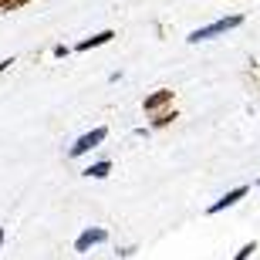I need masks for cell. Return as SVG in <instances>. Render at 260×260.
Returning a JSON list of instances; mask_svg holds the SVG:
<instances>
[{
  "label": "cell",
  "mask_w": 260,
  "mask_h": 260,
  "mask_svg": "<svg viewBox=\"0 0 260 260\" xmlns=\"http://www.w3.org/2000/svg\"><path fill=\"white\" fill-rule=\"evenodd\" d=\"M243 24V14H230V17H220L213 20V24H206V27H196L193 34H189V44H200V41H213V38H223V34H230V30H237Z\"/></svg>",
  "instance_id": "6da1fadb"
},
{
  "label": "cell",
  "mask_w": 260,
  "mask_h": 260,
  "mask_svg": "<svg viewBox=\"0 0 260 260\" xmlns=\"http://www.w3.org/2000/svg\"><path fill=\"white\" fill-rule=\"evenodd\" d=\"M105 135H108V128H91V132H85L81 135V139H78L75 145H71V149H68V155H71V159H78V155H85V152H91V149H95V145H102L105 142Z\"/></svg>",
  "instance_id": "7a4b0ae2"
},
{
  "label": "cell",
  "mask_w": 260,
  "mask_h": 260,
  "mask_svg": "<svg viewBox=\"0 0 260 260\" xmlns=\"http://www.w3.org/2000/svg\"><path fill=\"white\" fill-rule=\"evenodd\" d=\"M247 193H250V186H237V189H230L226 196H220V200H216L210 210H206V216H216V213H223V210H230V206H237V203H240Z\"/></svg>",
  "instance_id": "3957f363"
},
{
  "label": "cell",
  "mask_w": 260,
  "mask_h": 260,
  "mask_svg": "<svg viewBox=\"0 0 260 260\" xmlns=\"http://www.w3.org/2000/svg\"><path fill=\"white\" fill-rule=\"evenodd\" d=\"M105 240H108V230H102V226H95V230H91V226H88V230L75 240V250L78 253H88L91 247H98V243H105Z\"/></svg>",
  "instance_id": "277c9868"
},
{
  "label": "cell",
  "mask_w": 260,
  "mask_h": 260,
  "mask_svg": "<svg viewBox=\"0 0 260 260\" xmlns=\"http://www.w3.org/2000/svg\"><path fill=\"white\" fill-rule=\"evenodd\" d=\"M173 88H159V91H152V95H145L142 108H145V115H152V112H159V108H169L173 105Z\"/></svg>",
  "instance_id": "5b68a950"
},
{
  "label": "cell",
  "mask_w": 260,
  "mask_h": 260,
  "mask_svg": "<svg viewBox=\"0 0 260 260\" xmlns=\"http://www.w3.org/2000/svg\"><path fill=\"white\" fill-rule=\"evenodd\" d=\"M112 38H115V30H102V34H91V38L78 41V48H75V51H91V48H102V44H108Z\"/></svg>",
  "instance_id": "8992f818"
},
{
  "label": "cell",
  "mask_w": 260,
  "mask_h": 260,
  "mask_svg": "<svg viewBox=\"0 0 260 260\" xmlns=\"http://www.w3.org/2000/svg\"><path fill=\"white\" fill-rule=\"evenodd\" d=\"M173 118H176V108H159V112H152V128L173 125Z\"/></svg>",
  "instance_id": "52a82bcc"
},
{
  "label": "cell",
  "mask_w": 260,
  "mask_h": 260,
  "mask_svg": "<svg viewBox=\"0 0 260 260\" xmlns=\"http://www.w3.org/2000/svg\"><path fill=\"white\" fill-rule=\"evenodd\" d=\"M108 173H112V162H108V159H105V162H95V166H88V169H85V176H91V179H105Z\"/></svg>",
  "instance_id": "ba28073f"
},
{
  "label": "cell",
  "mask_w": 260,
  "mask_h": 260,
  "mask_svg": "<svg viewBox=\"0 0 260 260\" xmlns=\"http://www.w3.org/2000/svg\"><path fill=\"white\" fill-rule=\"evenodd\" d=\"M253 253H257V243H243V247H240V250H237V253H233V260H250L253 257Z\"/></svg>",
  "instance_id": "9c48e42d"
},
{
  "label": "cell",
  "mask_w": 260,
  "mask_h": 260,
  "mask_svg": "<svg viewBox=\"0 0 260 260\" xmlns=\"http://www.w3.org/2000/svg\"><path fill=\"white\" fill-rule=\"evenodd\" d=\"M27 4H34V0H0V10H20Z\"/></svg>",
  "instance_id": "30bf717a"
},
{
  "label": "cell",
  "mask_w": 260,
  "mask_h": 260,
  "mask_svg": "<svg viewBox=\"0 0 260 260\" xmlns=\"http://www.w3.org/2000/svg\"><path fill=\"white\" fill-rule=\"evenodd\" d=\"M10 64H14V61H10V58H7V61H0V75H4V71H7Z\"/></svg>",
  "instance_id": "8fae6325"
},
{
  "label": "cell",
  "mask_w": 260,
  "mask_h": 260,
  "mask_svg": "<svg viewBox=\"0 0 260 260\" xmlns=\"http://www.w3.org/2000/svg\"><path fill=\"white\" fill-rule=\"evenodd\" d=\"M0 247H4V230H0Z\"/></svg>",
  "instance_id": "7c38bea8"
},
{
  "label": "cell",
  "mask_w": 260,
  "mask_h": 260,
  "mask_svg": "<svg viewBox=\"0 0 260 260\" xmlns=\"http://www.w3.org/2000/svg\"><path fill=\"white\" fill-rule=\"evenodd\" d=\"M257 186H260V179H257Z\"/></svg>",
  "instance_id": "4fadbf2b"
}]
</instances>
